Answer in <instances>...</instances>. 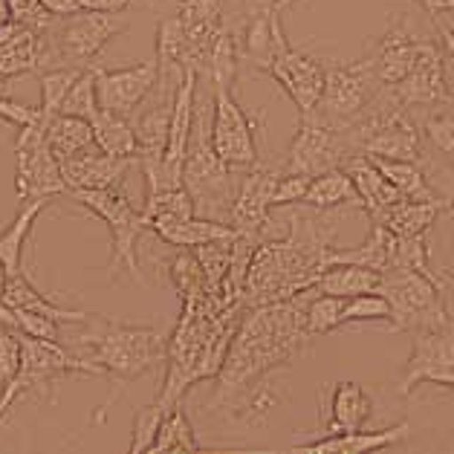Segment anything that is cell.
<instances>
[{
	"label": "cell",
	"mask_w": 454,
	"mask_h": 454,
	"mask_svg": "<svg viewBox=\"0 0 454 454\" xmlns=\"http://www.w3.org/2000/svg\"><path fill=\"white\" fill-rule=\"evenodd\" d=\"M79 345L87 350V359L96 362L105 371V380L114 385L102 408L93 414V423H105L119 391H125L130 382L157 368L168 356V341L157 327L119 325V321H107L102 316H90L84 321L79 330Z\"/></svg>",
	"instance_id": "cell-1"
},
{
	"label": "cell",
	"mask_w": 454,
	"mask_h": 454,
	"mask_svg": "<svg viewBox=\"0 0 454 454\" xmlns=\"http://www.w3.org/2000/svg\"><path fill=\"white\" fill-rule=\"evenodd\" d=\"M67 197L87 208L93 217H98L110 229V263L107 272L116 275L125 270L137 284H145L139 272V258H137V243L148 231V220L142 215V208L134 206L128 192L121 185H107V188H82V192H67Z\"/></svg>",
	"instance_id": "cell-2"
},
{
	"label": "cell",
	"mask_w": 454,
	"mask_h": 454,
	"mask_svg": "<svg viewBox=\"0 0 454 454\" xmlns=\"http://www.w3.org/2000/svg\"><path fill=\"white\" fill-rule=\"evenodd\" d=\"M231 174L235 168L217 157V151L212 145V134L203 128V116L200 107H197L194 116V130L192 139H188V151H185V162H183V185L192 194L197 215L212 217V220H223L229 217L231 200H235V183H231Z\"/></svg>",
	"instance_id": "cell-3"
},
{
	"label": "cell",
	"mask_w": 454,
	"mask_h": 454,
	"mask_svg": "<svg viewBox=\"0 0 454 454\" xmlns=\"http://www.w3.org/2000/svg\"><path fill=\"white\" fill-rule=\"evenodd\" d=\"M380 293L391 304V330L394 333H417L428 327L451 325L446 298H442V281L423 275L417 270H391L382 272Z\"/></svg>",
	"instance_id": "cell-4"
},
{
	"label": "cell",
	"mask_w": 454,
	"mask_h": 454,
	"mask_svg": "<svg viewBox=\"0 0 454 454\" xmlns=\"http://www.w3.org/2000/svg\"><path fill=\"white\" fill-rule=\"evenodd\" d=\"M47 119L32 121L27 128H18L15 137V188L18 200H52L67 194V183L61 174V160L47 145Z\"/></svg>",
	"instance_id": "cell-5"
},
{
	"label": "cell",
	"mask_w": 454,
	"mask_h": 454,
	"mask_svg": "<svg viewBox=\"0 0 454 454\" xmlns=\"http://www.w3.org/2000/svg\"><path fill=\"white\" fill-rule=\"evenodd\" d=\"M382 87L385 84L376 79L371 59L336 64V67H327L325 93H321L313 114L325 119L327 125L345 130L368 110V105L373 102Z\"/></svg>",
	"instance_id": "cell-6"
},
{
	"label": "cell",
	"mask_w": 454,
	"mask_h": 454,
	"mask_svg": "<svg viewBox=\"0 0 454 454\" xmlns=\"http://www.w3.org/2000/svg\"><path fill=\"white\" fill-rule=\"evenodd\" d=\"M128 24L110 12H75L67 18H55V24L47 29L52 41L55 59L61 67H90L102 50L114 41L119 32H125Z\"/></svg>",
	"instance_id": "cell-7"
},
{
	"label": "cell",
	"mask_w": 454,
	"mask_h": 454,
	"mask_svg": "<svg viewBox=\"0 0 454 454\" xmlns=\"http://www.w3.org/2000/svg\"><path fill=\"white\" fill-rule=\"evenodd\" d=\"M212 90H215V102H212V125H208V134H212V145L217 151V157L235 171L252 168V165H258L261 119L249 116L247 110L240 107L235 93H231V87L217 84Z\"/></svg>",
	"instance_id": "cell-8"
},
{
	"label": "cell",
	"mask_w": 454,
	"mask_h": 454,
	"mask_svg": "<svg viewBox=\"0 0 454 454\" xmlns=\"http://www.w3.org/2000/svg\"><path fill=\"white\" fill-rule=\"evenodd\" d=\"M353 148L345 137V130L327 125V121L316 114H304V116H298L295 137L290 142V148H286L281 168L318 176L325 171L341 168Z\"/></svg>",
	"instance_id": "cell-9"
},
{
	"label": "cell",
	"mask_w": 454,
	"mask_h": 454,
	"mask_svg": "<svg viewBox=\"0 0 454 454\" xmlns=\"http://www.w3.org/2000/svg\"><path fill=\"white\" fill-rule=\"evenodd\" d=\"M67 373H84V376H96V380H105V371L96 362L75 356L61 341L20 336V368L15 373V380L24 385V394L52 396V382Z\"/></svg>",
	"instance_id": "cell-10"
},
{
	"label": "cell",
	"mask_w": 454,
	"mask_h": 454,
	"mask_svg": "<svg viewBox=\"0 0 454 454\" xmlns=\"http://www.w3.org/2000/svg\"><path fill=\"white\" fill-rule=\"evenodd\" d=\"M442 385L454 394V321L446 327L417 330L396 391L411 396L419 385Z\"/></svg>",
	"instance_id": "cell-11"
},
{
	"label": "cell",
	"mask_w": 454,
	"mask_h": 454,
	"mask_svg": "<svg viewBox=\"0 0 454 454\" xmlns=\"http://www.w3.org/2000/svg\"><path fill=\"white\" fill-rule=\"evenodd\" d=\"M160 75H162L160 59L139 61L134 67H121V70L96 67L98 107L130 119L142 107V102L160 87Z\"/></svg>",
	"instance_id": "cell-12"
},
{
	"label": "cell",
	"mask_w": 454,
	"mask_h": 454,
	"mask_svg": "<svg viewBox=\"0 0 454 454\" xmlns=\"http://www.w3.org/2000/svg\"><path fill=\"white\" fill-rule=\"evenodd\" d=\"M263 73H267L270 79L293 98V105L298 107V116L313 114L321 93H325V84H327L325 64L295 47L281 50Z\"/></svg>",
	"instance_id": "cell-13"
},
{
	"label": "cell",
	"mask_w": 454,
	"mask_h": 454,
	"mask_svg": "<svg viewBox=\"0 0 454 454\" xmlns=\"http://www.w3.org/2000/svg\"><path fill=\"white\" fill-rule=\"evenodd\" d=\"M428 43H434V38L417 32L411 24H408V18L396 15L391 24H387L385 35L376 41L373 52L368 55L373 70H376V79H380L385 87L400 84Z\"/></svg>",
	"instance_id": "cell-14"
},
{
	"label": "cell",
	"mask_w": 454,
	"mask_h": 454,
	"mask_svg": "<svg viewBox=\"0 0 454 454\" xmlns=\"http://www.w3.org/2000/svg\"><path fill=\"white\" fill-rule=\"evenodd\" d=\"M394 96L411 110V107H442L451 105L449 75H446V50L440 41L428 43L414 61V67L405 73L400 84L391 87Z\"/></svg>",
	"instance_id": "cell-15"
},
{
	"label": "cell",
	"mask_w": 454,
	"mask_h": 454,
	"mask_svg": "<svg viewBox=\"0 0 454 454\" xmlns=\"http://www.w3.org/2000/svg\"><path fill=\"white\" fill-rule=\"evenodd\" d=\"M278 176H281V165L278 168H267V165H252V168H247V176L240 180L235 200H231L226 223L249 238L267 229Z\"/></svg>",
	"instance_id": "cell-16"
},
{
	"label": "cell",
	"mask_w": 454,
	"mask_h": 454,
	"mask_svg": "<svg viewBox=\"0 0 454 454\" xmlns=\"http://www.w3.org/2000/svg\"><path fill=\"white\" fill-rule=\"evenodd\" d=\"M148 231H153L160 240L176 249H203L208 243H223L243 238L235 226L223 220H212L203 215H185V217H153L148 220Z\"/></svg>",
	"instance_id": "cell-17"
},
{
	"label": "cell",
	"mask_w": 454,
	"mask_h": 454,
	"mask_svg": "<svg viewBox=\"0 0 454 454\" xmlns=\"http://www.w3.org/2000/svg\"><path fill=\"white\" fill-rule=\"evenodd\" d=\"M139 160L134 157H114L102 148H87L75 157L61 160V174L67 183V192H82V188H107L119 185L125 174L134 168Z\"/></svg>",
	"instance_id": "cell-18"
},
{
	"label": "cell",
	"mask_w": 454,
	"mask_h": 454,
	"mask_svg": "<svg viewBox=\"0 0 454 454\" xmlns=\"http://www.w3.org/2000/svg\"><path fill=\"white\" fill-rule=\"evenodd\" d=\"M238 47H240V61H249L261 73L267 70L275 61V55L290 47V41L284 35L281 12L263 9V12L247 15V24H243L238 35Z\"/></svg>",
	"instance_id": "cell-19"
},
{
	"label": "cell",
	"mask_w": 454,
	"mask_h": 454,
	"mask_svg": "<svg viewBox=\"0 0 454 454\" xmlns=\"http://www.w3.org/2000/svg\"><path fill=\"white\" fill-rule=\"evenodd\" d=\"M411 437V423L403 419V423H394L387 428H376V431H348V434H327L318 437L313 442H304V446H295L293 451H304V454H368V451H380V449H391L400 446Z\"/></svg>",
	"instance_id": "cell-20"
},
{
	"label": "cell",
	"mask_w": 454,
	"mask_h": 454,
	"mask_svg": "<svg viewBox=\"0 0 454 454\" xmlns=\"http://www.w3.org/2000/svg\"><path fill=\"white\" fill-rule=\"evenodd\" d=\"M371 419V394L356 382H333L325 391L327 434H348Z\"/></svg>",
	"instance_id": "cell-21"
},
{
	"label": "cell",
	"mask_w": 454,
	"mask_h": 454,
	"mask_svg": "<svg viewBox=\"0 0 454 454\" xmlns=\"http://www.w3.org/2000/svg\"><path fill=\"white\" fill-rule=\"evenodd\" d=\"M341 168L350 174V180L362 197V208L368 212L371 220H380L396 200H403V194L387 183V176L380 171V165L368 153H350Z\"/></svg>",
	"instance_id": "cell-22"
},
{
	"label": "cell",
	"mask_w": 454,
	"mask_h": 454,
	"mask_svg": "<svg viewBox=\"0 0 454 454\" xmlns=\"http://www.w3.org/2000/svg\"><path fill=\"white\" fill-rule=\"evenodd\" d=\"M4 304L32 309V313H41V316H47V318H55L59 325H73V327H82L84 321L90 318V313H82V309H70V307H61V304L50 301V298L43 295L24 272L9 275L6 293H4Z\"/></svg>",
	"instance_id": "cell-23"
},
{
	"label": "cell",
	"mask_w": 454,
	"mask_h": 454,
	"mask_svg": "<svg viewBox=\"0 0 454 454\" xmlns=\"http://www.w3.org/2000/svg\"><path fill=\"white\" fill-rule=\"evenodd\" d=\"M382 284V272H376L362 263H333V267L321 270L309 290L325 293V295H339V298H353L362 293H376Z\"/></svg>",
	"instance_id": "cell-24"
},
{
	"label": "cell",
	"mask_w": 454,
	"mask_h": 454,
	"mask_svg": "<svg viewBox=\"0 0 454 454\" xmlns=\"http://www.w3.org/2000/svg\"><path fill=\"white\" fill-rule=\"evenodd\" d=\"M171 107H174V93L171 96H157L153 107H148L145 114H139L137 119H130L139 145V160H157L165 157L168 148V130H171Z\"/></svg>",
	"instance_id": "cell-25"
},
{
	"label": "cell",
	"mask_w": 454,
	"mask_h": 454,
	"mask_svg": "<svg viewBox=\"0 0 454 454\" xmlns=\"http://www.w3.org/2000/svg\"><path fill=\"white\" fill-rule=\"evenodd\" d=\"M304 206H309L313 212H330V208H339V206L362 208V197L356 192V185H353L350 174L345 168H333L309 180Z\"/></svg>",
	"instance_id": "cell-26"
},
{
	"label": "cell",
	"mask_w": 454,
	"mask_h": 454,
	"mask_svg": "<svg viewBox=\"0 0 454 454\" xmlns=\"http://www.w3.org/2000/svg\"><path fill=\"white\" fill-rule=\"evenodd\" d=\"M47 206H50V200H43V197H38V200L20 203V212L15 215V220L4 231H0V261H4V267L9 270V275H18L20 272V263H24L27 238L32 235V226H35L38 215Z\"/></svg>",
	"instance_id": "cell-27"
},
{
	"label": "cell",
	"mask_w": 454,
	"mask_h": 454,
	"mask_svg": "<svg viewBox=\"0 0 454 454\" xmlns=\"http://www.w3.org/2000/svg\"><path fill=\"white\" fill-rule=\"evenodd\" d=\"M47 145L59 160H67L82 153L87 148H96L93 125L90 119L70 116V114H55L47 125Z\"/></svg>",
	"instance_id": "cell-28"
},
{
	"label": "cell",
	"mask_w": 454,
	"mask_h": 454,
	"mask_svg": "<svg viewBox=\"0 0 454 454\" xmlns=\"http://www.w3.org/2000/svg\"><path fill=\"white\" fill-rule=\"evenodd\" d=\"M90 125H93L96 148H102L105 153H114V157H134V160H139L137 134H134V125H130L128 116L110 114V110L98 107V114L90 119Z\"/></svg>",
	"instance_id": "cell-29"
},
{
	"label": "cell",
	"mask_w": 454,
	"mask_h": 454,
	"mask_svg": "<svg viewBox=\"0 0 454 454\" xmlns=\"http://www.w3.org/2000/svg\"><path fill=\"white\" fill-rule=\"evenodd\" d=\"M442 208V200L428 203V200H396L387 212L373 220V223H382L385 229H391L394 235H426V231L434 226V220Z\"/></svg>",
	"instance_id": "cell-30"
},
{
	"label": "cell",
	"mask_w": 454,
	"mask_h": 454,
	"mask_svg": "<svg viewBox=\"0 0 454 454\" xmlns=\"http://www.w3.org/2000/svg\"><path fill=\"white\" fill-rule=\"evenodd\" d=\"M371 160L380 165V171L387 176V183H391L403 197H408V200H428V203L440 200L437 192L428 183L426 171H423V162L382 160V157H371Z\"/></svg>",
	"instance_id": "cell-31"
},
{
	"label": "cell",
	"mask_w": 454,
	"mask_h": 454,
	"mask_svg": "<svg viewBox=\"0 0 454 454\" xmlns=\"http://www.w3.org/2000/svg\"><path fill=\"white\" fill-rule=\"evenodd\" d=\"M203 442L197 440L192 419L185 417V411L176 403L174 408H168L162 417V426L157 431V440H153L151 451H200Z\"/></svg>",
	"instance_id": "cell-32"
},
{
	"label": "cell",
	"mask_w": 454,
	"mask_h": 454,
	"mask_svg": "<svg viewBox=\"0 0 454 454\" xmlns=\"http://www.w3.org/2000/svg\"><path fill=\"white\" fill-rule=\"evenodd\" d=\"M345 304H348V298L325 295V293L309 298L307 313H304L307 339H321V336L333 333V330H339L341 325H345Z\"/></svg>",
	"instance_id": "cell-33"
},
{
	"label": "cell",
	"mask_w": 454,
	"mask_h": 454,
	"mask_svg": "<svg viewBox=\"0 0 454 454\" xmlns=\"http://www.w3.org/2000/svg\"><path fill=\"white\" fill-rule=\"evenodd\" d=\"M59 114H70V116H82V119H93L98 114V93H96V64L90 67H82L75 82L70 84L67 96H64Z\"/></svg>",
	"instance_id": "cell-34"
},
{
	"label": "cell",
	"mask_w": 454,
	"mask_h": 454,
	"mask_svg": "<svg viewBox=\"0 0 454 454\" xmlns=\"http://www.w3.org/2000/svg\"><path fill=\"white\" fill-rule=\"evenodd\" d=\"M82 67H52V70H43L41 75V105H38V114L41 119H52L55 114L61 110L64 96H67L70 84L75 82Z\"/></svg>",
	"instance_id": "cell-35"
},
{
	"label": "cell",
	"mask_w": 454,
	"mask_h": 454,
	"mask_svg": "<svg viewBox=\"0 0 454 454\" xmlns=\"http://www.w3.org/2000/svg\"><path fill=\"white\" fill-rule=\"evenodd\" d=\"M419 130H423L426 148L437 151L442 160L454 165V110H440V114L426 116Z\"/></svg>",
	"instance_id": "cell-36"
},
{
	"label": "cell",
	"mask_w": 454,
	"mask_h": 454,
	"mask_svg": "<svg viewBox=\"0 0 454 454\" xmlns=\"http://www.w3.org/2000/svg\"><path fill=\"white\" fill-rule=\"evenodd\" d=\"M168 408H162L160 403L139 408L137 417H134V431H130V454H142V451H151L153 440H157V431L162 426V417Z\"/></svg>",
	"instance_id": "cell-37"
},
{
	"label": "cell",
	"mask_w": 454,
	"mask_h": 454,
	"mask_svg": "<svg viewBox=\"0 0 454 454\" xmlns=\"http://www.w3.org/2000/svg\"><path fill=\"white\" fill-rule=\"evenodd\" d=\"M356 321H391V304H387V298L380 290L348 298L345 325H356Z\"/></svg>",
	"instance_id": "cell-38"
},
{
	"label": "cell",
	"mask_w": 454,
	"mask_h": 454,
	"mask_svg": "<svg viewBox=\"0 0 454 454\" xmlns=\"http://www.w3.org/2000/svg\"><path fill=\"white\" fill-rule=\"evenodd\" d=\"M185 24L220 27L223 24V0H176Z\"/></svg>",
	"instance_id": "cell-39"
},
{
	"label": "cell",
	"mask_w": 454,
	"mask_h": 454,
	"mask_svg": "<svg viewBox=\"0 0 454 454\" xmlns=\"http://www.w3.org/2000/svg\"><path fill=\"white\" fill-rule=\"evenodd\" d=\"M18 368H20V333L0 325V391H4L6 382L15 380Z\"/></svg>",
	"instance_id": "cell-40"
},
{
	"label": "cell",
	"mask_w": 454,
	"mask_h": 454,
	"mask_svg": "<svg viewBox=\"0 0 454 454\" xmlns=\"http://www.w3.org/2000/svg\"><path fill=\"white\" fill-rule=\"evenodd\" d=\"M309 180H313V176L295 174V171H284L281 168V176H278V183H275V194H272V208L293 206V203H304V194H307V188H309Z\"/></svg>",
	"instance_id": "cell-41"
},
{
	"label": "cell",
	"mask_w": 454,
	"mask_h": 454,
	"mask_svg": "<svg viewBox=\"0 0 454 454\" xmlns=\"http://www.w3.org/2000/svg\"><path fill=\"white\" fill-rule=\"evenodd\" d=\"M0 119L9 121L12 128H27L38 119V107L20 105V102H12V98L0 96Z\"/></svg>",
	"instance_id": "cell-42"
},
{
	"label": "cell",
	"mask_w": 454,
	"mask_h": 454,
	"mask_svg": "<svg viewBox=\"0 0 454 454\" xmlns=\"http://www.w3.org/2000/svg\"><path fill=\"white\" fill-rule=\"evenodd\" d=\"M84 12H110V15H125L128 9L137 6V0H75Z\"/></svg>",
	"instance_id": "cell-43"
},
{
	"label": "cell",
	"mask_w": 454,
	"mask_h": 454,
	"mask_svg": "<svg viewBox=\"0 0 454 454\" xmlns=\"http://www.w3.org/2000/svg\"><path fill=\"white\" fill-rule=\"evenodd\" d=\"M20 396H27V394H24V385H20L18 380L4 385V391H0V419H4L9 411H12V405L20 400Z\"/></svg>",
	"instance_id": "cell-44"
},
{
	"label": "cell",
	"mask_w": 454,
	"mask_h": 454,
	"mask_svg": "<svg viewBox=\"0 0 454 454\" xmlns=\"http://www.w3.org/2000/svg\"><path fill=\"white\" fill-rule=\"evenodd\" d=\"M295 4V0H243V9H247V15L252 12H263V9H272V12H286Z\"/></svg>",
	"instance_id": "cell-45"
},
{
	"label": "cell",
	"mask_w": 454,
	"mask_h": 454,
	"mask_svg": "<svg viewBox=\"0 0 454 454\" xmlns=\"http://www.w3.org/2000/svg\"><path fill=\"white\" fill-rule=\"evenodd\" d=\"M434 27H437L440 47L446 50L449 59H454V24H449V20H440V18H434Z\"/></svg>",
	"instance_id": "cell-46"
},
{
	"label": "cell",
	"mask_w": 454,
	"mask_h": 454,
	"mask_svg": "<svg viewBox=\"0 0 454 454\" xmlns=\"http://www.w3.org/2000/svg\"><path fill=\"white\" fill-rule=\"evenodd\" d=\"M41 4L47 6L55 18H67V15L82 12V9H79V4H75V0H41Z\"/></svg>",
	"instance_id": "cell-47"
},
{
	"label": "cell",
	"mask_w": 454,
	"mask_h": 454,
	"mask_svg": "<svg viewBox=\"0 0 454 454\" xmlns=\"http://www.w3.org/2000/svg\"><path fill=\"white\" fill-rule=\"evenodd\" d=\"M419 6L426 9L431 18H440L446 12H454V0H417Z\"/></svg>",
	"instance_id": "cell-48"
},
{
	"label": "cell",
	"mask_w": 454,
	"mask_h": 454,
	"mask_svg": "<svg viewBox=\"0 0 454 454\" xmlns=\"http://www.w3.org/2000/svg\"><path fill=\"white\" fill-rule=\"evenodd\" d=\"M6 281H9V270L4 267V261H0V301H4V293H6Z\"/></svg>",
	"instance_id": "cell-49"
},
{
	"label": "cell",
	"mask_w": 454,
	"mask_h": 454,
	"mask_svg": "<svg viewBox=\"0 0 454 454\" xmlns=\"http://www.w3.org/2000/svg\"><path fill=\"white\" fill-rule=\"evenodd\" d=\"M446 215L454 220V197H451V200H449V206H446Z\"/></svg>",
	"instance_id": "cell-50"
}]
</instances>
